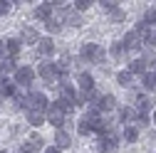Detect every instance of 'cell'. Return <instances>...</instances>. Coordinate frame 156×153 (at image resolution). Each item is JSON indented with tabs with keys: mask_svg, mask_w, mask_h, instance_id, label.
<instances>
[{
	"mask_svg": "<svg viewBox=\"0 0 156 153\" xmlns=\"http://www.w3.org/2000/svg\"><path fill=\"white\" fill-rule=\"evenodd\" d=\"M45 121L47 124H52L57 131H60L62 126H65V121H67V116H65V114L60 111V109H57L55 104H47V109H45Z\"/></svg>",
	"mask_w": 156,
	"mask_h": 153,
	"instance_id": "1",
	"label": "cell"
},
{
	"mask_svg": "<svg viewBox=\"0 0 156 153\" xmlns=\"http://www.w3.org/2000/svg\"><path fill=\"white\" fill-rule=\"evenodd\" d=\"M35 82V69L30 64H23V67H17L15 69V87L20 84V87H30Z\"/></svg>",
	"mask_w": 156,
	"mask_h": 153,
	"instance_id": "2",
	"label": "cell"
},
{
	"mask_svg": "<svg viewBox=\"0 0 156 153\" xmlns=\"http://www.w3.org/2000/svg\"><path fill=\"white\" fill-rule=\"evenodd\" d=\"M35 74H40L42 79H45L47 84H52V87H57V82H60V76H57V69H55V62H42L40 67H37Z\"/></svg>",
	"mask_w": 156,
	"mask_h": 153,
	"instance_id": "3",
	"label": "cell"
},
{
	"mask_svg": "<svg viewBox=\"0 0 156 153\" xmlns=\"http://www.w3.org/2000/svg\"><path fill=\"white\" fill-rule=\"evenodd\" d=\"M47 97L42 91H30L27 94V106H30V111H42L45 114V109H47Z\"/></svg>",
	"mask_w": 156,
	"mask_h": 153,
	"instance_id": "4",
	"label": "cell"
},
{
	"mask_svg": "<svg viewBox=\"0 0 156 153\" xmlns=\"http://www.w3.org/2000/svg\"><path fill=\"white\" fill-rule=\"evenodd\" d=\"M134 101H136V111H141V114L154 111V99L146 97V94H134Z\"/></svg>",
	"mask_w": 156,
	"mask_h": 153,
	"instance_id": "5",
	"label": "cell"
},
{
	"mask_svg": "<svg viewBox=\"0 0 156 153\" xmlns=\"http://www.w3.org/2000/svg\"><path fill=\"white\" fill-rule=\"evenodd\" d=\"M122 47L129 52V49H139L141 47V40H139V35H136V30H129L124 35V40H122Z\"/></svg>",
	"mask_w": 156,
	"mask_h": 153,
	"instance_id": "6",
	"label": "cell"
},
{
	"mask_svg": "<svg viewBox=\"0 0 156 153\" xmlns=\"http://www.w3.org/2000/svg\"><path fill=\"white\" fill-rule=\"evenodd\" d=\"M94 106H97V111H99V114H102V111H112V109L116 106L114 94H102V97L97 99V104H94Z\"/></svg>",
	"mask_w": 156,
	"mask_h": 153,
	"instance_id": "7",
	"label": "cell"
},
{
	"mask_svg": "<svg viewBox=\"0 0 156 153\" xmlns=\"http://www.w3.org/2000/svg\"><path fill=\"white\" fill-rule=\"evenodd\" d=\"M55 42L50 40V37H42V40L40 42H37V54H40V57H52L55 54Z\"/></svg>",
	"mask_w": 156,
	"mask_h": 153,
	"instance_id": "8",
	"label": "cell"
},
{
	"mask_svg": "<svg viewBox=\"0 0 156 153\" xmlns=\"http://www.w3.org/2000/svg\"><path fill=\"white\" fill-rule=\"evenodd\" d=\"M97 49H99V45H94V42H84V45H82V49H80V57H82L84 62H94Z\"/></svg>",
	"mask_w": 156,
	"mask_h": 153,
	"instance_id": "9",
	"label": "cell"
},
{
	"mask_svg": "<svg viewBox=\"0 0 156 153\" xmlns=\"http://www.w3.org/2000/svg\"><path fill=\"white\" fill-rule=\"evenodd\" d=\"M72 146V138H69V133L65 131V128H60L55 133V148H60V151H65V148H69Z\"/></svg>",
	"mask_w": 156,
	"mask_h": 153,
	"instance_id": "10",
	"label": "cell"
},
{
	"mask_svg": "<svg viewBox=\"0 0 156 153\" xmlns=\"http://www.w3.org/2000/svg\"><path fill=\"white\" fill-rule=\"evenodd\" d=\"M146 67H149V59L146 57H141V59H134V62H129V74L134 76V74H146Z\"/></svg>",
	"mask_w": 156,
	"mask_h": 153,
	"instance_id": "11",
	"label": "cell"
},
{
	"mask_svg": "<svg viewBox=\"0 0 156 153\" xmlns=\"http://www.w3.org/2000/svg\"><path fill=\"white\" fill-rule=\"evenodd\" d=\"M20 42H25V45H37V42H40V35H37L35 27H25L23 35H20Z\"/></svg>",
	"mask_w": 156,
	"mask_h": 153,
	"instance_id": "12",
	"label": "cell"
},
{
	"mask_svg": "<svg viewBox=\"0 0 156 153\" xmlns=\"http://www.w3.org/2000/svg\"><path fill=\"white\" fill-rule=\"evenodd\" d=\"M77 84H80L82 91H92V89H94V76H92L89 72H82L80 76H77Z\"/></svg>",
	"mask_w": 156,
	"mask_h": 153,
	"instance_id": "13",
	"label": "cell"
},
{
	"mask_svg": "<svg viewBox=\"0 0 156 153\" xmlns=\"http://www.w3.org/2000/svg\"><path fill=\"white\" fill-rule=\"evenodd\" d=\"M69 27H82V15L80 12H74V10H65V20Z\"/></svg>",
	"mask_w": 156,
	"mask_h": 153,
	"instance_id": "14",
	"label": "cell"
},
{
	"mask_svg": "<svg viewBox=\"0 0 156 153\" xmlns=\"http://www.w3.org/2000/svg\"><path fill=\"white\" fill-rule=\"evenodd\" d=\"M35 17H37V20H50V17H52V5H50V3L37 5V8H35Z\"/></svg>",
	"mask_w": 156,
	"mask_h": 153,
	"instance_id": "15",
	"label": "cell"
},
{
	"mask_svg": "<svg viewBox=\"0 0 156 153\" xmlns=\"http://www.w3.org/2000/svg\"><path fill=\"white\" fill-rule=\"evenodd\" d=\"M5 45V54H10V59H15L17 54H20V40H8V42H3Z\"/></svg>",
	"mask_w": 156,
	"mask_h": 153,
	"instance_id": "16",
	"label": "cell"
},
{
	"mask_svg": "<svg viewBox=\"0 0 156 153\" xmlns=\"http://www.w3.org/2000/svg\"><path fill=\"white\" fill-rule=\"evenodd\" d=\"M136 114H139V111H136L134 106H124L119 116H122V121H124L126 126H131V121H136Z\"/></svg>",
	"mask_w": 156,
	"mask_h": 153,
	"instance_id": "17",
	"label": "cell"
},
{
	"mask_svg": "<svg viewBox=\"0 0 156 153\" xmlns=\"http://www.w3.org/2000/svg\"><path fill=\"white\" fill-rule=\"evenodd\" d=\"M27 124L35 126V128L42 126V124H45V114H42V111H27Z\"/></svg>",
	"mask_w": 156,
	"mask_h": 153,
	"instance_id": "18",
	"label": "cell"
},
{
	"mask_svg": "<svg viewBox=\"0 0 156 153\" xmlns=\"http://www.w3.org/2000/svg\"><path fill=\"white\" fill-rule=\"evenodd\" d=\"M131 82H134V76L126 72V69H122V72H116V84L119 87H124V89H129L131 87Z\"/></svg>",
	"mask_w": 156,
	"mask_h": 153,
	"instance_id": "19",
	"label": "cell"
},
{
	"mask_svg": "<svg viewBox=\"0 0 156 153\" xmlns=\"http://www.w3.org/2000/svg\"><path fill=\"white\" fill-rule=\"evenodd\" d=\"M45 27L50 35H60L62 32V20H57V17H50V20H45Z\"/></svg>",
	"mask_w": 156,
	"mask_h": 153,
	"instance_id": "20",
	"label": "cell"
},
{
	"mask_svg": "<svg viewBox=\"0 0 156 153\" xmlns=\"http://www.w3.org/2000/svg\"><path fill=\"white\" fill-rule=\"evenodd\" d=\"M136 138H139V128H136L134 124L131 126H124V141L126 143H136Z\"/></svg>",
	"mask_w": 156,
	"mask_h": 153,
	"instance_id": "21",
	"label": "cell"
},
{
	"mask_svg": "<svg viewBox=\"0 0 156 153\" xmlns=\"http://www.w3.org/2000/svg\"><path fill=\"white\" fill-rule=\"evenodd\" d=\"M0 97H15V82H8V79L0 82Z\"/></svg>",
	"mask_w": 156,
	"mask_h": 153,
	"instance_id": "22",
	"label": "cell"
},
{
	"mask_svg": "<svg viewBox=\"0 0 156 153\" xmlns=\"http://www.w3.org/2000/svg\"><path fill=\"white\" fill-rule=\"evenodd\" d=\"M144 89L146 91H156V74L154 72H146L144 74Z\"/></svg>",
	"mask_w": 156,
	"mask_h": 153,
	"instance_id": "23",
	"label": "cell"
},
{
	"mask_svg": "<svg viewBox=\"0 0 156 153\" xmlns=\"http://www.w3.org/2000/svg\"><path fill=\"white\" fill-rule=\"evenodd\" d=\"M99 153H119V148H116V143H114V141L102 138V143H99Z\"/></svg>",
	"mask_w": 156,
	"mask_h": 153,
	"instance_id": "24",
	"label": "cell"
},
{
	"mask_svg": "<svg viewBox=\"0 0 156 153\" xmlns=\"http://www.w3.org/2000/svg\"><path fill=\"white\" fill-rule=\"evenodd\" d=\"M52 104H55L57 109H60V111L65 114V116H67V114L74 109V104H72V101H67V99H57V101H52Z\"/></svg>",
	"mask_w": 156,
	"mask_h": 153,
	"instance_id": "25",
	"label": "cell"
},
{
	"mask_svg": "<svg viewBox=\"0 0 156 153\" xmlns=\"http://www.w3.org/2000/svg\"><path fill=\"white\" fill-rule=\"evenodd\" d=\"M42 143H45V141H42L40 133H32V136L27 138V146H30L32 151H40V148H42Z\"/></svg>",
	"mask_w": 156,
	"mask_h": 153,
	"instance_id": "26",
	"label": "cell"
},
{
	"mask_svg": "<svg viewBox=\"0 0 156 153\" xmlns=\"http://www.w3.org/2000/svg\"><path fill=\"white\" fill-rule=\"evenodd\" d=\"M109 54L114 57V59H124V54H126V49L122 47V42H116V45H112V49H109Z\"/></svg>",
	"mask_w": 156,
	"mask_h": 153,
	"instance_id": "27",
	"label": "cell"
},
{
	"mask_svg": "<svg viewBox=\"0 0 156 153\" xmlns=\"http://www.w3.org/2000/svg\"><path fill=\"white\" fill-rule=\"evenodd\" d=\"M77 133H80V136H87V133H94V126L89 124V121H80V126H77Z\"/></svg>",
	"mask_w": 156,
	"mask_h": 153,
	"instance_id": "28",
	"label": "cell"
},
{
	"mask_svg": "<svg viewBox=\"0 0 156 153\" xmlns=\"http://www.w3.org/2000/svg\"><path fill=\"white\" fill-rule=\"evenodd\" d=\"M72 5H74V12H84V10H89L92 0H77V3H72Z\"/></svg>",
	"mask_w": 156,
	"mask_h": 153,
	"instance_id": "29",
	"label": "cell"
},
{
	"mask_svg": "<svg viewBox=\"0 0 156 153\" xmlns=\"http://www.w3.org/2000/svg\"><path fill=\"white\" fill-rule=\"evenodd\" d=\"M104 62H107V49L99 45V49H97V57H94V62H92V64H104Z\"/></svg>",
	"mask_w": 156,
	"mask_h": 153,
	"instance_id": "30",
	"label": "cell"
},
{
	"mask_svg": "<svg viewBox=\"0 0 156 153\" xmlns=\"http://www.w3.org/2000/svg\"><path fill=\"white\" fill-rule=\"evenodd\" d=\"M109 17H112V22H122V20H126V12L119 8V10H114V12H109Z\"/></svg>",
	"mask_w": 156,
	"mask_h": 153,
	"instance_id": "31",
	"label": "cell"
},
{
	"mask_svg": "<svg viewBox=\"0 0 156 153\" xmlns=\"http://www.w3.org/2000/svg\"><path fill=\"white\" fill-rule=\"evenodd\" d=\"M15 69H17L15 59H5V62H3V74H8V72H15Z\"/></svg>",
	"mask_w": 156,
	"mask_h": 153,
	"instance_id": "32",
	"label": "cell"
},
{
	"mask_svg": "<svg viewBox=\"0 0 156 153\" xmlns=\"http://www.w3.org/2000/svg\"><path fill=\"white\" fill-rule=\"evenodd\" d=\"M15 104L20 106V109H25V111H30V106H27V97H20V94H15Z\"/></svg>",
	"mask_w": 156,
	"mask_h": 153,
	"instance_id": "33",
	"label": "cell"
},
{
	"mask_svg": "<svg viewBox=\"0 0 156 153\" xmlns=\"http://www.w3.org/2000/svg\"><path fill=\"white\" fill-rule=\"evenodd\" d=\"M102 8H104L107 12H114V10H119V3H114V0H104Z\"/></svg>",
	"mask_w": 156,
	"mask_h": 153,
	"instance_id": "34",
	"label": "cell"
},
{
	"mask_svg": "<svg viewBox=\"0 0 156 153\" xmlns=\"http://www.w3.org/2000/svg\"><path fill=\"white\" fill-rule=\"evenodd\" d=\"M10 10H12V5L8 3V0H0V15H8Z\"/></svg>",
	"mask_w": 156,
	"mask_h": 153,
	"instance_id": "35",
	"label": "cell"
},
{
	"mask_svg": "<svg viewBox=\"0 0 156 153\" xmlns=\"http://www.w3.org/2000/svg\"><path fill=\"white\" fill-rule=\"evenodd\" d=\"M42 153H62V151H60V148H55V146H47Z\"/></svg>",
	"mask_w": 156,
	"mask_h": 153,
	"instance_id": "36",
	"label": "cell"
},
{
	"mask_svg": "<svg viewBox=\"0 0 156 153\" xmlns=\"http://www.w3.org/2000/svg\"><path fill=\"white\" fill-rule=\"evenodd\" d=\"M5 54V45H3V40H0V57Z\"/></svg>",
	"mask_w": 156,
	"mask_h": 153,
	"instance_id": "37",
	"label": "cell"
},
{
	"mask_svg": "<svg viewBox=\"0 0 156 153\" xmlns=\"http://www.w3.org/2000/svg\"><path fill=\"white\" fill-rule=\"evenodd\" d=\"M5 79V76H3V62H0V82H3Z\"/></svg>",
	"mask_w": 156,
	"mask_h": 153,
	"instance_id": "38",
	"label": "cell"
},
{
	"mask_svg": "<svg viewBox=\"0 0 156 153\" xmlns=\"http://www.w3.org/2000/svg\"><path fill=\"white\" fill-rule=\"evenodd\" d=\"M151 121H154V124H156V109H154V114H151Z\"/></svg>",
	"mask_w": 156,
	"mask_h": 153,
	"instance_id": "39",
	"label": "cell"
},
{
	"mask_svg": "<svg viewBox=\"0 0 156 153\" xmlns=\"http://www.w3.org/2000/svg\"><path fill=\"white\" fill-rule=\"evenodd\" d=\"M0 153H8V151H0Z\"/></svg>",
	"mask_w": 156,
	"mask_h": 153,
	"instance_id": "40",
	"label": "cell"
},
{
	"mask_svg": "<svg viewBox=\"0 0 156 153\" xmlns=\"http://www.w3.org/2000/svg\"><path fill=\"white\" fill-rule=\"evenodd\" d=\"M154 74H156V72H154Z\"/></svg>",
	"mask_w": 156,
	"mask_h": 153,
	"instance_id": "41",
	"label": "cell"
}]
</instances>
